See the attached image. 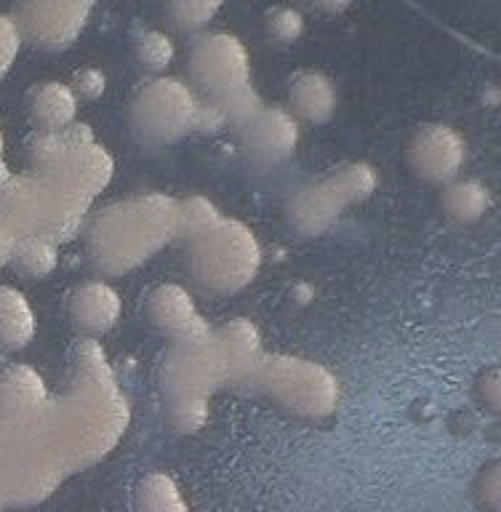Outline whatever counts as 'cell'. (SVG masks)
Segmentation results:
<instances>
[{
  "instance_id": "e575fe53",
  "label": "cell",
  "mask_w": 501,
  "mask_h": 512,
  "mask_svg": "<svg viewBox=\"0 0 501 512\" xmlns=\"http://www.w3.org/2000/svg\"><path fill=\"white\" fill-rule=\"evenodd\" d=\"M3 147H6V144H3V131H0V184H6L8 182V166H6V160H3Z\"/></svg>"
},
{
  "instance_id": "f1b7e54d",
  "label": "cell",
  "mask_w": 501,
  "mask_h": 512,
  "mask_svg": "<svg viewBox=\"0 0 501 512\" xmlns=\"http://www.w3.org/2000/svg\"><path fill=\"white\" fill-rule=\"evenodd\" d=\"M168 419L179 432H198L208 422V400L176 398L168 400Z\"/></svg>"
},
{
  "instance_id": "484cf974",
  "label": "cell",
  "mask_w": 501,
  "mask_h": 512,
  "mask_svg": "<svg viewBox=\"0 0 501 512\" xmlns=\"http://www.w3.org/2000/svg\"><path fill=\"white\" fill-rule=\"evenodd\" d=\"M224 0H168L171 16L179 30L195 32L203 30L222 8Z\"/></svg>"
},
{
  "instance_id": "d6986e66",
  "label": "cell",
  "mask_w": 501,
  "mask_h": 512,
  "mask_svg": "<svg viewBox=\"0 0 501 512\" xmlns=\"http://www.w3.org/2000/svg\"><path fill=\"white\" fill-rule=\"evenodd\" d=\"M288 104L299 118L326 123L336 112L334 80L318 70H299L288 78Z\"/></svg>"
},
{
  "instance_id": "836d02e7",
  "label": "cell",
  "mask_w": 501,
  "mask_h": 512,
  "mask_svg": "<svg viewBox=\"0 0 501 512\" xmlns=\"http://www.w3.org/2000/svg\"><path fill=\"white\" fill-rule=\"evenodd\" d=\"M488 496H491V502H494V507H499V470L496 467H491V475H488Z\"/></svg>"
},
{
  "instance_id": "277c9868",
  "label": "cell",
  "mask_w": 501,
  "mask_h": 512,
  "mask_svg": "<svg viewBox=\"0 0 501 512\" xmlns=\"http://www.w3.org/2000/svg\"><path fill=\"white\" fill-rule=\"evenodd\" d=\"M251 384L299 416H328L339 406L336 376L326 366L294 355H264Z\"/></svg>"
},
{
  "instance_id": "8fae6325",
  "label": "cell",
  "mask_w": 501,
  "mask_h": 512,
  "mask_svg": "<svg viewBox=\"0 0 501 512\" xmlns=\"http://www.w3.org/2000/svg\"><path fill=\"white\" fill-rule=\"evenodd\" d=\"M246 150L262 163H278L294 155L299 144V123L280 107H259L238 126Z\"/></svg>"
},
{
  "instance_id": "52a82bcc",
  "label": "cell",
  "mask_w": 501,
  "mask_h": 512,
  "mask_svg": "<svg viewBox=\"0 0 501 512\" xmlns=\"http://www.w3.org/2000/svg\"><path fill=\"white\" fill-rule=\"evenodd\" d=\"M190 78L208 102H219L251 86L248 48L230 32H208L195 40L190 51Z\"/></svg>"
},
{
  "instance_id": "4fadbf2b",
  "label": "cell",
  "mask_w": 501,
  "mask_h": 512,
  "mask_svg": "<svg viewBox=\"0 0 501 512\" xmlns=\"http://www.w3.org/2000/svg\"><path fill=\"white\" fill-rule=\"evenodd\" d=\"M344 208H347V203L339 198L334 184L328 182L326 176H320L302 190H296L294 198L288 200L286 222L296 235L318 238V235L328 232L339 222Z\"/></svg>"
},
{
  "instance_id": "8d00e7d4",
  "label": "cell",
  "mask_w": 501,
  "mask_h": 512,
  "mask_svg": "<svg viewBox=\"0 0 501 512\" xmlns=\"http://www.w3.org/2000/svg\"><path fill=\"white\" fill-rule=\"evenodd\" d=\"M0 504H3V502H0Z\"/></svg>"
},
{
  "instance_id": "603a6c76",
  "label": "cell",
  "mask_w": 501,
  "mask_h": 512,
  "mask_svg": "<svg viewBox=\"0 0 501 512\" xmlns=\"http://www.w3.org/2000/svg\"><path fill=\"white\" fill-rule=\"evenodd\" d=\"M8 264L22 278H46L59 264V246L51 243L48 238H40V235H24V238H16L14 254H11V262Z\"/></svg>"
},
{
  "instance_id": "d6a6232c",
  "label": "cell",
  "mask_w": 501,
  "mask_h": 512,
  "mask_svg": "<svg viewBox=\"0 0 501 512\" xmlns=\"http://www.w3.org/2000/svg\"><path fill=\"white\" fill-rule=\"evenodd\" d=\"M315 6L323 8V11H331V14H336V11H344V8H350L355 0H312Z\"/></svg>"
},
{
  "instance_id": "ba28073f",
  "label": "cell",
  "mask_w": 501,
  "mask_h": 512,
  "mask_svg": "<svg viewBox=\"0 0 501 512\" xmlns=\"http://www.w3.org/2000/svg\"><path fill=\"white\" fill-rule=\"evenodd\" d=\"M91 6L78 0H19L14 24L22 38L43 51H64L86 30Z\"/></svg>"
},
{
  "instance_id": "83f0119b",
  "label": "cell",
  "mask_w": 501,
  "mask_h": 512,
  "mask_svg": "<svg viewBox=\"0 0 501 512\" xmlns=\"http://www.w3.org/2000/svg\"><path fill=\"white\" fill-rule=\"evenodd\" d=\"M264 27H267V35H270L275 43L288 46V43H294V40L302 38L304 16L291 6H275L267 11V16H264Z\"/></svg>"
},
{
  "instance_id": "cb8c5ba5",
  "label": "cell",
  "mask_w": 501,
  "mask_h": 512,
  "mask_svg": "<svg viewBox=\"0 0 501 512\" xmlns=\"http://www.w3.org/2000/svg\"><path fill=\"white\" fill-rule=\"evenodd\" d=\"M134 512H190L182 491L163 472H150L136 483Z\"/></svg>"
},
{
  "instance_id": "30bf717a",
  "label": "cell",
  "mask_w": 501,
  "mask_h": 512,
  "mask_svg": "<svg viewBox=\"0 0 501 512\" xmlns=\"http://www.w3.org/2000/svg\"><path fill=\"white\" fill-rule=\"evenodd\" d=\"M467 160V142L456 128L446 123H427L416 128L408 142V166L427 182H454Z\"/></svg>"
},
{
  "instance_id": "2e32d148",
  "label": "cell",
  "mask_w": 501,
  "mask_h": 512,
  "mask_svg": "<svg viewBox=\"0 0 501 512\" xmlns=\"http://www.w3.org/2000/svg\"><path fill=\"white\" fill-rule=\"evenodd\" d=\"M40 216H43V190L38 176H8V182L0 184V222L16 238H24V235H38Z\"/></svg>"
},
{
  "instance_id": "d4e9b609",
  "label": "cell",
  "mask_w": 501,
  "mask_h": 512,
  "mask_svg": "<svg viewBox=\"0 0 501 512\" xmlns=\"http://www.w3.org/2000/svg\"><path fill=\"white\" fill-rule=\"evenodd\" d=\"M219 219H222L219 208L203 195H187L176 200V238H184L187 243L211 230Z\"/></svg>"
},
{
  "instance_id": "9c48e42d",
  "label": "cell",
  "mask_w": 501,
  "mask_h": 512,
  "mask_svg": "<svg viewBox=\"0 0 501 512\" xmlns=\"http://www.w3.org/2000/svg\"><path fill=\"white\" fill-rule=\"evenodd\" d=\"M112 171H115V160L94 139L86 144H70L51 166L35 176L94 203L96 195L110 184Z\"/></svg>"
},
{
  "instance_id": "1f68e13d",
  "label": "cell",
  "mask_w": 501,
  "mask_h": 512,
  "mask_svg": "<svg viewBox=\"0 0 501 512\" xmlns=\"http://www.w3.org/2000/svg\"><path fill=\"white\" fill-rule=\"evenodd\" d=\"M14 246H16V235L8 230L6 224L0 222V267H6V264L11 262Z\"/></svg>"
},
{
  "instance_id": "ffe728a7",
  "label": "cell",
  "mask_w": 501,
  "mask_h": 512,
  "mask_svg": "<svg viewBox=\"0 0 501 512\" xmlns=\"http://www.w3.org/2000/svg\"><path fill=\"white\" fill-rule=\"evenodd\" d=\"M38 320L27 296L14 286H0V352H19L35 339Z\"/></svg>"
},
{
  "instance_id": "4316f807",
  "label": "cell",
  "mask_w": 501,
  "mask_h": 512,
  "mask_svg": "<svg viewBox=\"0 0 501 512\" xmlns=\"http://www.w3.org/2000/svg\"><path fill=\"white\" fill-rule=\"evenodd\" d=\"M134 51H136V59L152 72H160L166 70L171 59H174V43L168 35L158 30H147L142 32L134 43Z\"/></svg>"
},
{
  "instance_id": "9a60e30c",
  "label": "cell",
  "mask_w": 501,
  "mask_h": 512,
  "mask_svg": "<svg viewBox=\"0 0 501 512\" xmlns=\"http://www.w3.org/2000/svg\"><path fill=\"white\" fill-rule=\"evenodd\" d=\"M43 376L27 363L0 366V422H24L48 406Z\"/></svg>"
},
{
  "instance_id": "8992f818",
  "label": "cell",
  "mask_w": 501,
  "mask_h": 512,
  "mask_svg": "<svg viewBox=\"0 0 501 512\" xmlns=\"http://www.w3.org/2000/svg\"><path fill=\"white\" fill-rule=\"evenodd\" d=\"M160 384L168 400L211 398L224 384V368L214 342V328L198 318L187 331L168 339L166 358L160 366Z\"/></svg>"
},
{
  "instance_id": "3957f363",
  "label": "cell",
  "mask_w": 501,
  "mask_h": 512,
  "mask_svg": "<svg viewBox=\"0 0 501 512\" xmlns=\"http://www.w3.org/2000/svg\"><path fill=\"white\" fill-rule=\"evenodd\" d=\"M190 275L208 294H238L262 267V246L246 224L219 219L208 232L190 240Z\"/></svg>"
},
{
  "instance_id": "7402d4cb",
  "label": "cell",
  "mask_w": 501,
  "mask_h": 512,
  "mask_svg": "<svg viewBox=\"0 0 501 512\" xmlns=\"http://www.w3.org/2000/svg\"><path fill=\"white\" fill-rule=\"evenodd\" d=\"M328 182L334 184V190L339 192V198L352 206V203H363L376 192L379 187V174L376 168L366 160H347V163H339V166L328 168L323 174Z\"/></svg>"
},
{
  "instance_id": "44dd1931",
  "label": "cell",
  "mask_w": 501,
  "mask_h": 512,
  "mask_svg": "<svg viewBox=\"0 0 501 512\" xmlns=\"http://www.w3.org/2000/svg\"><path fill=\"white\" fill-rule=\"evenodd\" d=\"M440 203H443L448 219L470 224L486 216V211L491 208V195H488L486 184L475 182V179H454V182H448Z\"/></svg>"
},
{
  "instance_id": "7c38bea8",
  "label": "cell",
  "mask_w": 501,
  "mask_h": 512,
  "mask_svg": "<svg viewBox=\"0 0 501 512\" xmlns=\"http://www.w3.org/2000/svg\"><path fill=\"white\" fill-rule=\"evenodd\" d=\"M214 342L224 368V384H251L264 358L262 334L248 318H232L214 328Z\"/></svg>"
},
{
  "instance_id": "d590c367",
  "label": "cell",
  "mask_w": 501,
  "mask_h": 512,
  "mask_svg": "<svg viewBox=\"0 0 501 512\" xmlns=\"http://www.w3.org/2000/svg\"><path fill=\"white\" fill-rule=\"evenodd\" d=\"M78 3H86V6H91V8H94V3H96V0H78Z\"/></svg>"
},
{
  "instance_id": "f546056e",
  "label": "cell",
  "mask_w": 501,
  "mask_h": 512,
  "mask_svg": "<svg viewBox=\"0 0 501 512\" xmlns=\"http://www.w3.org/2000/svg\"><path fill=\"white\" fill-rule=\"evenodd\" d=\"M19 46H22V35L16 30L14 19L0 14V80L6 78V72L16 62Z\"/></svg>"
},
{
  "instance_id": "5b68a950",
  "label": "cell",
  "mask_w": 501,
  "mask_h": 512,
  "mask_svg": "<svg viewBox=\"0 0 501 512\" xmlns=\"http://www.w3.org/2000/svg\"><path fill=\"white\" fill-rule=\"evenodd\" d=\"M200 99L184 80L152 78L131 102V131L147 147H166L195 131Z\"/></svg>"
},
{
  "instance_id": "ac0fdd59",
  "label": "cell",
  "mask_w": 501,
  "mask_h": 512,
  "mask_svg": "<svg viewBox=\"0 0 501 512\" xmlns=\"http://www.w3.org/2000/svg\"><path fill=\"white\" fill-rule=\"evenodd\" d=\"M144 318L160 336L174 339L200 318L192 296L176 283L155 286L144 299Z\"/></svg>"
},
{
  "instance_id": "7a4b0ae2",
  "label": "cell",
  "mask_w": 501,
  "mask_h": 512,
  "mask_svg": "<svg viewBox=\"0 0 501 512\" xmlns=\"http://www.w3.org/2000/svg\"><path fill=\"white\" fill-rule=\"evenodd\" d=\"M176 238V198L144 192L118 200L88 227L91 264L104 275H126Z\"/></svg>"
},
{
  "instance_id": "5bb4252c",
  "label": "cell",
  "mask_w": 501,
  "mask_h": 512,
  "mask_svg": "<svg viewBox=\"0 0 501 512\" xmlns=\"http://www.w3.org/2000/svg\"><path fill=\"white\" fill-rule=\"evenodd\" d=\"M120 312H123L120 294L102 280L80 283L64 299V315L70 320V326L83 336L110 331L120 320Z\"/></svg>"
},
{
  "instance_id": "6da1fadb",
  "label": "cell",
  "mask_w": 501,
  "mask_h": 512,
  "mask_svg": "<svg viewBox=\"0 0 501 512\" xmlns=\"http://www.w3.org/2000/svg\"><path fill=\"white\" fill-rule=\"evenodd\" d=\"M67 390L48 400L43 422L67 472L102 459L128 424L123 392L115 384L110 360L94 336H78L67 350Z\"/></svg>"
},
{
  "instance_id": "e0dca14e",
  "label": "cell",
  "mask_w": 501,
  "mask_h": 512,
  "mask_svg": "<svg viewBox=\"0 0 501 512\" xmlns=\"http://www.w3.org/2000/svg\"><path fill=\"white\" fill-rule=\"evenodd\" d=\"M24 115L32 131H62L75 123L78 115V96L67 83L43 80L24 94Z\"/></svg>"
},
{
  "instance_id": "4dcf8cb0",
  "label": "cell",
  "mask_w": 501,
  "mask_h": 512,
  "mask_svg": "<svg viewBox=\"0 0 501 512\" xmlns=\"http://www.w3.org/2000/svg\"><path fill=\"white\" fill-rule=\"evenodd\" d=\"M72 91L83 99H99L107 88V78L99 67H80L72 72Z\"/></svg>"
}]
</instances>
